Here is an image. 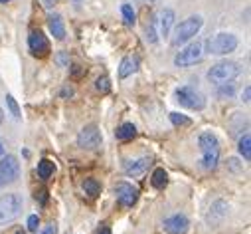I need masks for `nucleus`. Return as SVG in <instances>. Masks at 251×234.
Instances as JSON below:
<instances>
[{
    "label": "nucleus",
    "mask_w": 251,
    "mask_h": 234,
    "mask_svg": "<svg viewBox=\"0 0 251 234\" xmlns=\"http://www.w3.org/2000/svg\"><path fill=\"white\" fill-rule=\"evenodd\" d=\"M198 143H200V151H202V159H200L202 169L214 171L218 167V161H220V141H218V137L214 133L206 131V133L200 135Z\"/></svg>",
    "instance_id": "f257e3e1"
},
{
    "label": "nucleus",
    "mask_w": 251,
    "mask_h": 234,
    "mask_svg": "<svg viewBox=\"0 0 251 234\" xmlns=\"http://www.w3.org/2000/svg\"><path fill=\"white\" fill-rule=\"evenodd\" d=\"M22 206H24V201H22V195H18V193L0 197V226L16 220L22 214Z\"/></svg>",
    "instance_id": "f03ea898"
},
{
    "label": "nucleus",
    "mask_w": 251,
    "mask_h": 234,
    "mask_svg": "<svg viewBox=\"0 0 251 234\" xmlns=\"http://www.w3.org/2000/svg\"><path fill=\"white\" fill-rule=\"evenodd\" d=\"M202 24H204L202 16H190V18L182 20V22H180V24L174 28L172 44H174V46H180V44H186L188 40H192V38H194V36L200 32Z\"/></svg>",
    "instance_id": "7ed1b4c3"
},
{
    "label": "nucleus",
    "mask_w": 251,
    "mask_h": 234,
    "mask_svg": "<svg viewBox=\"0 0 251 234\" xmlns=\"http://www.w3.org/2000/svg\"><path fill=\"white\" fill-rule=\"evenodd\" d=\"M176 101L182 107L196 109V111L206 107V95L202 91H198L196 88H190V86H182L176 89Z\"/></svg>",
    "instance_id": "20e7f679"
},
{
    "label": "nucleus",
    "mask_w": 251,
    "mask_h": 234,
    "mask_svg": "<svg viewBox=\"0 0 251 234\" xmlns=\"http://www.w3.org/2000/svg\"><path fill=\"white\" fill-rule=\"evenodd\" d=\"M241 74V66L237 62H220L216 66H212V70L208 72V78L214 82V84H226V82H231L233 78H237Z\"/></svg>",
    "instance_id": "39448f33"
},
{
    "label": "nucleus",
    "mask_w": 251,
    "mask_h": 234,
    "mask_svg": "<svg viewBox=\"0 0 251 234\" xmlns=\"http://www.w3.org/2000/svg\"><path fill=\"white\" fill-rule=\"evenodd\" d=\"M204 56V50H202V44L200 42H190L184 50H180L174 58V64L178 68H190L194 64H198Z\"/></svg>",
    "instance_id": "423d86ee"
},
{
    "label": "nucleus",
    "mask_w": 251,
    "mask_h": 234,
    "mask_svg": "<svg viewBox=\"0 0 251 234\" xmlns=\"http://www.w3.org/2000/svg\"><path fill=\"white\" fill-rule=\"evenodd\" d=\"M237 38L233 34H227V32H222V34H216L214 38L208 40V52L214 54V56H226L229 52H233L237 48Z\"/></svg>",
    "instance_id": "0eeeda50"
},
{
    "label": "nucleus",
    "mask_w": 251,
    "mask_h": 234,
    "mask_svg": "<svg viewBox=\"0 0 251 234\" xmlns=\"http://www.w3.org/2000/svg\"><path fill=\"white\" fill-rule=\"evenodd\" d=\"M20 177V163L14 155H2L0 159V189L14 183Z\"/></svg>",
    "instance_id": "6e6552de"
},
{
    "label": "nucleus",
    "mask_w": 251,
    "mask_h": 234,
    "mask_svg": "<svg viewBox=\"0 0 251 234\" xmlns=\"http://www.w3.org/2000/svg\"><path fill=\"white\" fill-rule=\"evenodd\" d=\"M77 145L81 149H97L101 145V131L95 123L85 125L77 135Z\"/></svg>",
    "instance_id": "1a4fd4ad"
},
{
    "label": "nucleus",
    "mask_w": 251,
    "mask_h": 234,
    "mask_svg": "<svg viewBox=\"0 0 251 234\" xmlns=\"http://www.w3.org/2000/svg\"><path fill=\"white\" fill-rule=\"evenodd\" d=\"M115 197L123 206L131 208L139 199V189L129 185V183H117L115 185Z\"/></svg>",
    "instance_id": "9d476101"
},
{
    "label": "nucleus",
    "mask_w": 251,
    "mask_h": 234,
    "mask_svg": "<svg viewBox=\"0 0 251 234\" xmlns=\"http://www.w3.org/2000/svg\"><path fill=\"white\" fill-rule=\"evenodd\" d=\"M162 228L168 234H186L188 228H190V220H188L186 214H172V216L164 218Z\"/></svg>",
    "instance_id": "9b49d317"
},
{
    "label": "nucleus",
    "mask_w": 251,
    "mask_h": 234,
    "mask_svg": "<svg viewBox=\"0 0 251 234\" xmlns=\"http://www.w3.org/2000/svg\"><path fill=\"white\" fill-rule=\"evenodd\" d=\"M28 48H30V52L34 56H40V58H44V56L50 54V42H48V38L40 30H34L28 36Z\"/></svg>",
    "instance_id": "f8f14e48"
},
{
    "label": "nucleus",
    "mask_w": 251,
    "mask_h": 234,
    "mask_svg": "<svg viewBox=\"0 0 251 234\" xmlns=\"http://www.w3.org/2000/svg\"><path fill=\"white\" fill-rule=\"evenodd\" d=\"M174 20H176L174 10H170V8L160 10V12H158V16H156L158 34H160V36H168V34H170V30H172V26H174Z\"/></svg>",
    "instance_id": "ddd939ff"
},
{
    "label": "nucleus",
    "mask_w": 251,
    "mask_h": 234,
    "mask_svg": "<svg viewBox=\"0 0 251 234\" xmlns=\"http://www.w3.org/2000/svg\"><path fill=\"white\" fill-rule=\"evenodd\" d=\"M151 167V157H141V159H135V161H129L125 165V173L129 177H141V175Z\"/></svg>",
    "instance_id": "4468645a"
},
{
    "label": "nucleus",
    "mask_w": 251,
    "mask_h": 234,
    "mask_svg": "<svg viewBox=\"0 0 251 234\" xmlns=\"http://www.w3.org/2000/svg\"><path fill=\"white\" fill-rule=\"evenodd\" d=\"M141 66V60L137 56H127V58H123L121 60V66H119V78L125 80V78H129L131 74H135Z\"/></svg>",
    "instance_id": "2eb2a0df"
},
{
    "label": "nucleus",
    "mask_w": 251,
    "mask_h": 234,
    "mask_svg": "<svg viewBox=\"0 0 251 234\" xmlns=\"http://www.w3.org/2000/svg\"><path fill=\"white\" fill-rule=\"evenodd\" d=\"M227 210H229V206H227L226 201H216V203L210 206L208 222H210V224H220V222L227 216Z\"/></svg>",
    "instance_id": "dca6fc26"
},
{
    "label": "nucleus",
    "mask_w": 251,
    "mask_h": 234,
    "mask_svg": "<svg viewBox=\"0 0 251 234\" xmlns=\"http://www.w3.org/2000/svg\"><path fill=\"white\" fill-rule=\"evenodd\" d=\"M48 26H50V32L55 40H64L66 38V24H64V18L59 14H50L48 18Z\"/></svg>",
    "instance_id": "f3484780"
},
{
    "label": "nucleus",
    "mask_w": 251,
    "mask_h": 234,
    "mask_svg": "<svg viewBox=\"0 0 251 234\" xmlns=\"http://www.w3.org/2000/svg\"><path fill=\"white\" fill-rule=\"evenodd\" d=\"M135 135H137V127H135L133 123H123V125H119L117 131H115V137H117L119 141H129V139H133Z\"/></svg>",
    "instance_id": "a211bd4d"
},
{
    "label": "nucleus",
    "mask_w": 251,
    "mask_h": 234,
    "mask_svg": "<svg viewBox=\"0 0 251 234\" xmlns=\"http://www.w3.org/2000/svg\"><path fill=\"white\" fill-rule=\"evenodd\" d=\"M152 187L154 189H164L166 187V183H168V175H166V171L164 169H156L154 173H152Z\"/></svg>",
    "instance_id": "6ab92c4d"
},
{
    "label": "nucleus",
    "mask_w": 251,
    "mask_h": 234,
    "mask_svg": "<svg viewBox=\"0 0 251 234\" xmlns=\"http://www.w3.org/2000/svg\"><path fill=\"white\" fill-rule=\"evenodd\" d=\"M237 151H239V155H241L245 161L251 159V137H249V135H243V137L239 139V143H237Z\"/></svg>",
    "instance_id": "aec40b11"
},
{
    "label": "nucleus",
    "mask_w": 251,
    "mask_h": 234,
    "mask_svg": "<svg viewBox=\"0 0 251 234\" xmlns=\"http://www.w3.org/2000/svg\"><path fill=\"white\" fill-rule=\"evenodd\" d=\"M51 173H53V163L48 161V159H42L38 163V175H40V179H50Z\"/></svg>",
    "instance_id": "412c9836"
},
{
    "label": "nucleus",
    "mask_w": 251,
    "mask_h": 234,
    "mask_svg": "<svg viewBox=\"0 0 251 234\" xmlns=\"http://www.w3.org/2000/svg\"><path fill=\"white\" fill-rule=\"evenodd\" d=\"M121 14H123V20H125V24H127V26H133L135 24L137 14H135V10H133L131 4H123L121 6Z\"/></svg>",
    "instance_id": "4be33fe9"
},
{
    "label": "nucleus",
    "mask_w": 251,
    "mask_h": 234,
    "mask_svg": "<svg viewBox=\"0 0 251 234\" xmlns=\"http://www.w3.org/2000/svg\"><path fill=\"white\" fill-rule=\"evenodd\" d=\"M83 191H85V195H89V197H97V195L101 193V185H99L95 179H85V181H83Z\"/></svg>",
    "instance_id": "5701e85b"
},
{
    "label": "nucleus",
    "mask_w": 251,
    "mask_h": 234,
    "mask_svg": "<svg viewBox=\"0 0 251 234\" xmlns=\"http://www.w3.org/2000/svg\"><path fill=\"white\" fill-rule=\"evenodd\" d=\"M158 24H156V16L149 22V26H147V42H151V44H154L156 40H158Z\"/></svg>",
    "instance_id": "b1692460"
},
{
    "label": "nucleus",
    "mask_w": 251,
    "mask_h": 234,
    "mask_svg": "<svg viewBox=\"0 0 251 234\" xmlns=\"http://www.w3.org/2000/svg\"><path fill=\"white\" fill-rule=\"evenodd\" d=\"M235 93V86L226 82V84H220V89H218V95L220 97H231Z\"/></svg>",
    "instance_id": "393cba45"
},
{
    "label": "nucleus",
    "mask_w": 251,
    "mask_h": 234,
    "mask_svg": "<svg viewBox=\"0 0 251 234\" xmlns=\"http://www.w3.org/2000/svg\"><path fill=\"white\" fill-rule=\"evenodd\" d=\"M6 105H8V109H10V113H12V117H14V119H20V107H18L16 99H14L10 93L6 95Z\"/></svg>",
    "instance_id": "a878e982"
},
{
    "label": "nucleus",
    "mask_w": 251,
    "mask_h": 234,
    "mask_svg": "<svg viewBox=\"0 0 251 234\" xmlns=\"http://www.w3.org/2000/svg\"><path fill=\"white\" fill-rule=\"evenodd\" d=\"M170 121L176 125V127H180V125H190V119H188L186 115H182V113H170Z\"/></svg>",
    "instance_id": "bb28decb"
},
{
    "label": "nucleus",
    "mask_w": 251,
    "mask_h": 234,
    "mask_svg": "<svg viewBox=\"0 0 251 234\" xmlns=\"http://www.w3.org/2000/svg\"><path fill=\"white\" fill-rule=\"evenodd\" d=\"M95 88H97V91H101V93H107V91L111 89V82H109V78H107V76H101V78H97V82H95Z\"/></svg>",
    "instance_id": "cd10ccee"
},
{
    "label": "nucleus",
    "mask_w": 251,
    "mask_h": 234,
    "mask_svg": "<svg viewBox=\"0 0 251 234\" xmlns=\"http://www.w3.org/2000/svg\"><path fill=\"white\" fill-rule=\"evenodd\" d=\"M55 62H57V66H61V68H70V54H68V52H57Z\"/></svg>",
    "instance_id": "c85d7f7f"
},
{
    "label": "nucleus",
    "mask_w": 251,
    "mask_h": 234,
    "mask_svg": "<svg viewBox=\"0 0 251 234\" xmlns=\"http://www.w3.org/2000/svg\"><path fill=\"white\" fill-rule=\"evenodd\" d=\"M28 230L30 232H38V228H40V218L36 216V214H32V216H28Z\"/></svg>",
    "instance_id": "c756f323"
},
{
    "label": "nucleus",
    "mask_w": 251,
    "mask_h": 234,
    "mask_svg": "<svg viewBox=\"0 0 251 234\" xmlns=\"http://www.w3.org/2000/svg\"><path fill=\"white\" fill-rule=\"evenodd\" d=\"M55 232H57V226L51 222V224H48V226H46V228H44L40 234H55Z\"/></svg>",
    "instance_id": "7c9ffc66"
},
{
    "label": "nucleus",
    "mask_w": 251,
    "mask_h": 234,
    "mask_svg": "<svg viewBox=\"0 0 251 234\" xmlns=\"http://www.w3.org/2000/svg\"><path fill=\"white\" fill-rule=\"evenodd\" d=\"M59 95H61V97H72V95H74V89H72V88H64Z\"/></svg>",
    "instance_id": "2f4dec72"
},
{
    "label": "nucleus",
    "mask_w": 251,
    "mask_h": 234,
    "mask_svg": "<svg viewBox=\"0 0 251 234\" xmlns=\"http://www.w3.org/2000/svg\"><path fill=\"white\" fill-rule=\"evenodd\" d=\"M249 97H251V88L247 86V88H245V91H243V95H241V99H243L245 103H249Z\"/></svg>",
    "instance_id": "473e14b6"
},
{
    "label": "nucleus",
    "mask_w": 251,
    "mask_h": 234,
    "mask_svg": "<svg viewBox=\"0 0 251 234\" xmlns=\"http://www.w3.org/2000/svg\"><path fill=\"white\" fill-rule=\"evenodd\" d=\"M83 74V70H81V66H74V70H72V76L74 78H79Z\"/></svg>",
    "instance_id": "72a5a7b5"
},
{
    "label": "nucleus",
    "mask_w": 251,
    "mask_h": 234,
    "mask_svg": "<svg viewBox=\"0 0 251 234\" xmlns=\"http://www.w3.org/2000/svg\"><path fill=\"white\" fill-rule=\"evenodd\" d=\"M97 234H111V230H109L107 226H101V230H99Z\"/></svg>",
    "instance_id": "f704fd0d"
},
{
    "label": "nucleus",
    "mask_w": 251,
    "mask_h": 234,
    "mask_svg": "<svg viewBox=\"0 0 251 234\" xmlns=\"http://www.w3.org/2000/svg\"><path fill=\"white\" fill-rule=\"evenodd\" d=\"M4 155V145H2V141H0V157Z\"/></svg>",
    "instance_id": "c9c22d12"
},
{
    "label": "nucleus",
    "mask_w": 251,
    "mask_h": 234,
    "mask_svg": "<svg viewBox=\"0 0 251 234\" xmlns=\"http://www.w3.org/2000/svg\"><path fill=\"white\" fill-rule=\"evenodd\" d=\"M2 119H4V113H2V109H0V123H2Z\"/></svg>",
    "instance_id": "e433bc0d"
},
{
    "label": "nucleus",
    "mask_w": 251,
    "mask_h": 234,
    "mask_svg": "<svg viewBox=\"0 0 251 234\" xmlns=\"http://www.w3.org/2000/svg\"><path fill=\"white\" fill-rule=\"evenodd\" d=\"M0 2H2V4H4V2H10V0H0Z\"/></svg>",
    "instance_id": "4c0bfd02"
},
{
    "label": "nucleus",
    "mask_w": 251,
    "mask_h": 234,
    "mask_svg": "<svg viewBox=\"0 0 251 234\" xmlns=\"http://www.w3.org/2000/svg\"><path fill=\"white\" fill-rule=\"evenodd\" d=\"M143 2H154V0H143Z\"/></svg>",
    "instance_id": "58836bf2"
},
{
    "label": "nucleus",
    "mask_w": 251,
    "mask_h": 234,
    "mask_svg": "<svg viewBox=\"0 0 251 234\" xmlns=\"http://www.w3.org/2000/svg\"><path fill=\"white\" fill-rule=\"evenodd\" d=\"M16 234H22V232H20V230H18V232H16Z\"/></svg>",
    "instance_id": "ea45409f"
},
{
    "label": "nucleus",
    "mask_w": 251,
    "mask_h": 234,
    "mask_svg": "<svg viewBox=\"0 0 251 234\" xmlns=\"http://www.w3.org/2000/svg\"><path fill=\"white\" fill-rule=\"evenodd\" d=\"M75 2H79V0H75Z\"/></svg>",
    "instance_id": "a19ab883"
}]
</instances>
